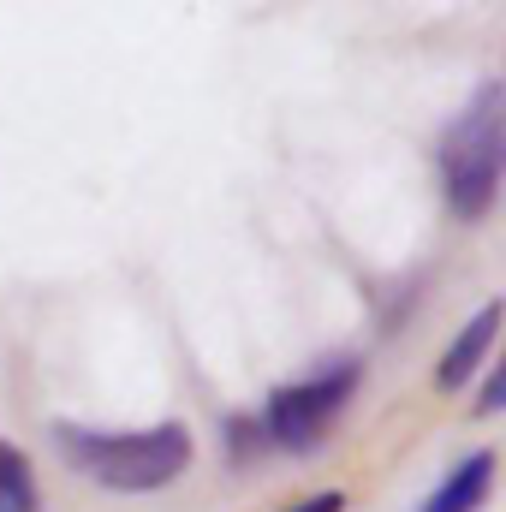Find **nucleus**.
I'll return each mask as SVG.
<instances>
[{
  "mask_svg": "<svg viewBox=\"0 0 506 512\" xmlns=\"http://www.w3.org/2000/svg\"><path fill=\"white\" fill-rule=\"evenodd\" d=\"M54 453L66 459V471H78L84 483L108 489V495H155L167 483H179L197 459V441L179 417L149 423V429H90V423H54L48 429Z\"/></svg>",
  "mask_w": 506,
  "mask_h": 512,
  "instance_id": "nucleus-1",
  "label": "nucleus"
},
{
  "mask_svg": "<svg viewBox=\"0 0 506 512\" xmlns=\"http://www.w3.org/2000/svg\"><path fill=\"white\" fill-rule=\"evenodd\" d=\"M435 173H441V203L453 221H489L501 203L506 179V90L483 78L471 102L447 120L435 143Z\"/></svg>",
  "mask_w": 506,
  "mask_h": 512,
  "instance_id": "nucleus-2",
  "label": "nucleus"
},
{
  "mask_svg": "<svg viewBox=\"0 0 506 512\" xmlns=\"http://www.w3.org/2000/svg\"><path fill=\"white\" fill-rule=\"evenodd\" d=\"M358 387H364V358H328L322 370H310L298 382H280L262 399V411H256V423L268 435V453L310 459L334 435V423L346 417Z\"/></svg>",
  "mask_w": 506,
  "mask_h": 512,
  "instance_id": "nucleus-3",
  "label": "nucleus"
},
{
  "mask_svg": "<svg viewBox=\"0 0 506 512\" xmlns=\"http://www.w3.org/2000/svg\"><path fill=\"white\" fill-rule=\"evenodd\" d=\"M501 316H506L501 298H483V304L465 316V328L441 346V358H435V387H441V393H465L477 370H489V364H495V346H501Z\"/></svg>",
  "mask_w": 506,
  "mask_h": 512,
  "instance_id": "nucleus-4",
  "label": "nucleus"
},
{
  "mask_svg": "<svg viewBox=\"0 0 506 512\" xmlns=\"http://www.w3.org/2000/svg\"><path fill=\"white\" fill-rule=\"evenodd\" d=\"M495 471H501V459H495V447H477V453H465L429 495H423V507L417 512H483L489 507V495H495Z\"/></svg>",
  "mask_w": 506,
  "mask_h": 512,
  "instance_id": "nucleus-5",
  "label": "nucleus"
},
{
  "mask_svg": "<svg viewBox=\"0 0 506 512\" xmlns=\"http://www.w3.org/2000/svg\"><path fill=\"white\" fill-rule=\"evenodd\" d=\"M0 512H42L36 465L12 435H0Z\"/></svg>",
  "mask_w": 506,
  "mask_h": 512,
  "instance_id": "nucleus-6",
  "label": "nucleus"
},
{
  "mask_svg": "<svg viewBox=\"0 0 506 512\" xmlns=\"http://www.w3.org/2000/svg\"><path fill=\"white\" fill-rule=\"evenodd\" d=\"M221 447H227V459L245 471L256 459H268V435H262V423H256V411H227L221 417Z\"/></svg>",
  "mask_w": 506,
  "mask_h": 512,
  "instance_id": "nucleus-7",
  "label": "nucleus"
},
{
  "mask_svg": "<svg viewBox=\"0 0 506 512\" xmlns=\"http://www.w3.org/2000/svg\"><path fill=\"white\" fill-rule=\"evenodd\" d=\"M501 405H506V370L489 364V370H483V393H477V417H495Z\"/></svg>",
  "mask_w": 506,
  "mask_h": 512,
  "instance_id": "nucleus-8",
  "label": "nucleus"
},
{
  "mask_svg": "<svg viewBox=\"0 0 506 512\" xmlns=\"http://www.w3.org/2000/svg\"><path fill=\"white\" fill-rule=\"evenodd\" d=\"M280 512H346V495L340 489H316V495H304V501H292Z\"/></svg>",
  "mask_w": 506,
  "mask_h": 512,
  "instance_id": "nucleus-9",
  "label": "nucleus"
}]
</instances>
